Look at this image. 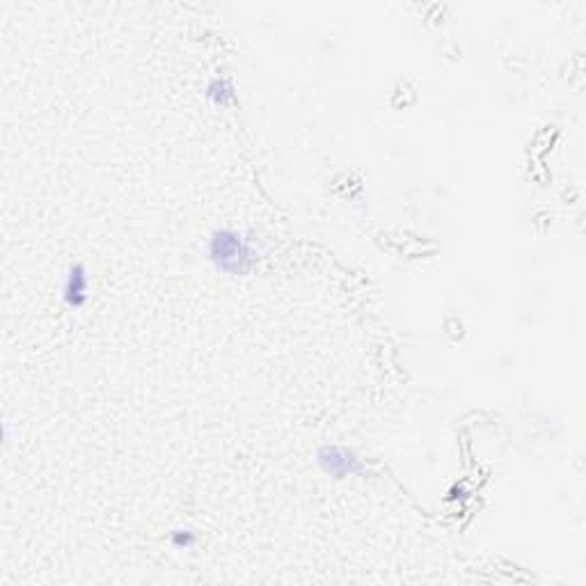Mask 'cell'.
<instances>
[{
    "label": "cell",
    "instance_id": "1",
    "mask_svg": "<svg viewBox=\"0 0 586 586\" xmlns=\"http://www.w3.org/2000/svg\"><path fill=\"white\" fill-rule=\"evenodd\" d=\"M204 257L216 273L241 277L248 275L250 268L255 266L257 252L248 232L236 227H220L211 232L204 243Z\"/></svg>",
    "mask_w": 586,
    "mask_h": 586
},
{
    "label": "cell",
    "instance_id": "2",
    "mask_svg": "<svg viewBox=\"0 0 586 586\" xmlns=\"http://www.w3.org/2000/svg\"><path fill=\"white\" fill-rule=\"evenodd\" d=\"M316 465L323 474L332 479H348V477H364L367 467H364L362 458L355 454L353 449L344 445H323L316 449L314 456Z\"/></svg>",
    "mask_w": 586,
    "mask_h": 586
},
{
    "label": "cell",
    "instance_id": "3",
    "mask_svg": "<svg viewBox=\"0 0 586 586\" xmlns=\"http://www.w3.org/2000/svg\"><path fill=\"white\" fill-rule=\"evenodd\" d=\"M90 291H92L90 268H87L85 261H71L65 271V277H62L60 303L71 312L83 310V307L90 303Z\"/></svg>",
    "mask_w": 586,
    "mask_h": 586
},
{
    "label": "cell",
    "instance_id": "4",
    "mask_svg": "<svg viewBox=\"0 0 586 586\" xmlns=\"http://www.w3.org/2000/svg\"><path fill=\"white\" fill-rule=\"evenodd\" d=\"M204 97L211 106L216 108H229L236 101V87L229 76H213L209 83L204 85Z\"/></svg>",
    "mask_w": 586,
    "mask_h": 586
},
{
    "label": "cell",
    "instance_id": "5",
    "mask_svg": "<svg viewBox=\"0 0 586 586\" xmlns=\"http://www.w3.org/2000/svg\"><path fill=\"white\" fill-rule=\"evenodd\" d=\"M170 543L174 550H190L197 545V534L188 527H179L174 529V532H170Z\"/></svg>",
    "mask_w": 586,
    "mask_h": 586
}]
</instances>
